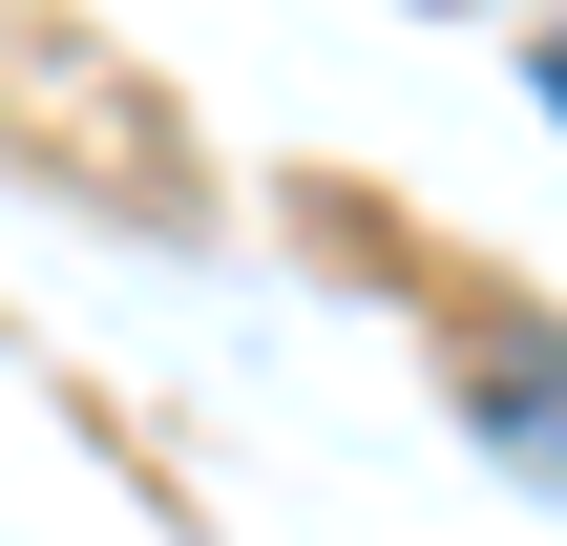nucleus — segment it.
Returning a JSON list of instances; mask_svg holds the SVG:
<instances>
[{"mask_svg": "<svg viewBox=\"0 0 567 546\" xmlns=\"http://www.w3.org/2000/svg\"><path fill=\"white\" fill-rule=\"evenodd\" d=\"M484 442H505V463L547 442V463H567V358H547V379H484Z\"/></svg>", "mask_w": 567, "mask_h": 546, "instance_id": "1", "label": "nucleus"}, {"mask_svg": "<svg viewBox=\"0 0 567 546\" xmlns=\"http://www.w3.org/2000/svg\"><path fill=\"white\" fill-rule=\"evenodd\" d=\"M526 84H547V105H567V21H547V42H526Z\"/></svg>", "mask_w": 567, "mask_h": 546, "instance_id": "2", "label": "nucleus"}]
</instances>
